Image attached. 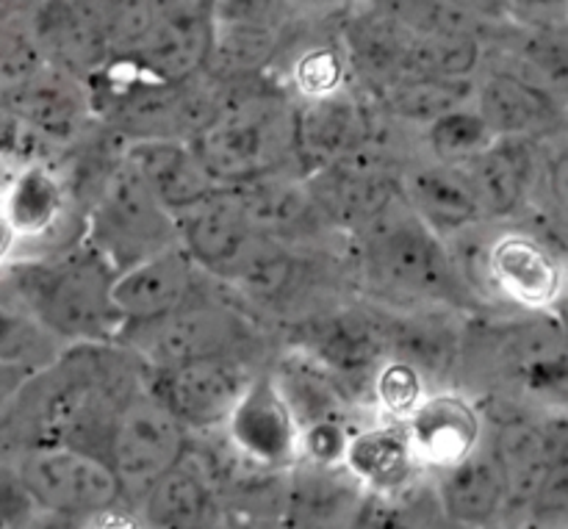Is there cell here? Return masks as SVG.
Returning a JSON list of instances; mask_svg holds the SVG:
<instances>
[{
  "instance_id": "obj_1",
  "label": "cell",
  "mask_w": 568,
  "mask_h": 529,
  "mask_svg": "<svg viewBox=\"0 0 568 529\" xmlns=\"http://www.w3.org/2000/svg\"><path fill=\"white\" fill-rule=\"evenodd\" d=\"M111 266L83 242L14 258L0 275V297L59 344H116L120 316L111 305Z\"/></svg>"
},
{
  "instance_id": "obj_2",
  "label": "cell",
  "mask_w": 568,
  "mask_h": 529,
  "mask_svg": "<svg viewBox=\"0 0 568 529\" xmlns=\"http://www.w3.org/2000/svg\"><path fill=\"white\" fill-rule=\"evenodd\" d=\"M361 277L394 308H464L471 297L453 250L403 200L353 233Z\"/></svg>"
},
{
  "instance_id": "obj_3",
  "label": "cell",
  "mask_w": 568,
  "mask_h": 529,
  "mask_svg": "<svg viewBox=\"0 0 568 529\" xmlns=\"http://www.w3.org/2000/svg\"><path fill=\"white\" fill-rule=\"evenodd\" d=\"M216 189H242L297 164V105L275 87L222 94L214 120L192 139Z\"/></svg>"
},
{
  "instance_id": "obj_4",
  "label": "cell",
  "mask_w": 568,
  "mask_h": 529,
  "mask_svg": "<svg viewBox=\"0 0 568 529\" xmlns=\"http://www.w3.org/2000/svg\"><path fill=\"white\" fill-rule=\"evenodd\" d=\"M81 242L116 275L161 250L175 247V216L116 159L98 181V192L83 216Z\"/></svg>"
},
{
  "instance_id": "obj_5",
  "label": "cell",
  "mask_w": 568,
  "mask_h": 529,
  "mask_svg": "<svg viewBox=\"0 0 568 529\" xmlns=\"http://www.w3.org/2000/svg\"><path fill=\"white\" fill-rule=\"evenodd\" d=\"M250 333L253 327L242 308L197 286L170 314L122 327L116 344L150 372L214 355H244Z\"/></svg>"
},
{
  "instance_id": "obj_6",
  "label": "cell",
  "mask_w": 568,
  "mask_h": 529,
  "mask_svg": "<svg viewBox=\"0 0 568 529\" xmlns=\"http://www.w3.org/2000/svg\"><path fill=\"white\" fill-rule=\"evenodd\" d=\"M11 469L39 513L78 525L111 513L125 497L103 458L67 444H31Z\"/></svg>"
},
{
  "instance_id": "obj_7",
  "label": "cell",
  "mask_w": 568,
  "mask_h": 529,
  "mask_svg": "<svg viewBox=\"0 0 568 529\" xmlns=\"http://www.w3.org/2000/svg\"><path fill=\"white\" fill-rule=\"evenodd\" d=\"M292 349L320 366L353 403L369 399V383L386 360L381 308H325L294 325Z\"/></svg>"
},
{
  "instance_id": "obj_8",
  "label": "cell",
  "mask_w": 568,
  "mask_h": 529,
  "mask_svg": "<svg viewBox=\"0 0 568 529\" xmlns=\"http://www.w3.org/2000/svg\"><path fill=\"white\" fill-rule=\"evenodd\" d=\"M477 272L488 294L530 314H549L564 297L566 272L552 236L508 225L480 250Z\"/></svg>"
},
{
  "instance_id": "obj_9",
  "label": "cell",
  "mask_w": 568,
  "mask_h": 529,
  "mask_svg": "<svg viewBox=\"0 0 568 529\" xmlns=\"http://www.w3.org/2000/svg\"><path fill=\"white\" fill-rule=\"evenodd\" d=\"M189 455V433L148 388H136L111 419L103 460L122 488H144Z\"/></svg>"
},
{
  "instance_id": "obj_10",
  "label": "cell",
  "mask_w": 568,
  "mask_h": 529,
  "mask_svg": "<svg viewBox=\"0 0 568 529\" xmlns=\"http://www.w3.org/2000/svg\"><path fill=\"white\" fill-rule=\"evenodd\" d=\"M144 388L186 433H211L225 427L255 372L244 355H214L166 369H144Z\"/></svg>"
},
{
  "instance_id": "obj_11",
  "label": "cell",
  "mask_w": 568,
  "mask_h": 529,
  "mask_svg": "<svg viewBox=\"0 0 568 529\" xmlns=\"http://www.w3.org/2000/svg\"><path fill=\"white\" fill-rule=\"evenodd\" d=\"M178 247L205 277L233 286L270 238L261 236L244 214L236 194L216 189L211 197L175 214Z\"/></svg>"
},
{
  "instance_id": "obj_12",
  "label": "cell",
  "mask_w": 568,
  "mask_h": 529,
  "mask_svg": "<svg viewBox=\"0 0 568 529\" xmlns=\"http://www.w3.org/2000/svg\"><path fill=\"white\" fill-rule=\"evenodd\" d=\"M209 53L211 20L205 0H164L153 26L120 59L144 81L186 83L203 75Z\"/></svg>"
},
{
  "instance_id": "obj_13",
  "label": "cell",
  "mask_w": 568,
  "mask_h": 529,
  "mask_svg": "<svg viewBox=\"0 0 568 529\" xmlns=\"http://www.w3.org/2000/svg\"><path fill=\"white\" fill-rule=\"evenodd\" d=\"M566 441L564 408H547L544 416L510 414L494 421L486 444L503 471L508 508L536 497L547 477L568 464Z\"/></svg>"
},
{
  "instance_id": "obj_14",
  "label": "cell",
  "mask_w": 568,
  "mask_h": 529,
  "mask_svg": "<svg viewBox=\"0 0 568 529\" xmlns=\"http://www.w3.org/2000/svg\"><path fill=\"white\" fill-rule=\"evenodd\" d=\"M397 175L369 147L303 177L325 225L353 236L399 197Z\"/></svg>"
},
{
  "instance_id": "obj_15",
  "label": "cell",
  "mask_w": 568,
  "mask_h": 529,
  "mask_svg": "<svg viewBox=\"0 0 568 529\" xmlns=\"http://www.w3.org/2000/svg\"><path fill=\"white\" fill-rule=\"evenodd\" d=\"M0 114L20 131L59 144L75 142L94 120L87 83L50 64H42L20 83L6 89L0 94Z\"/></svg>"
},
{
  "instance_id": "obj_16",
  "label": "cell",
  "mask_w": 568,
  "mask_h": 529,
  "mask_svg": "<svg viewBox=\"0 0 568 529\" xmlns=\"http://www.w3.org/2000/svg\"><path fill=\"white\" fill-rule=\"evenodd\" d=\"M231 447L261 471H288L300 460V430L272 372L255 375L225 421Z\"/></svg>"
},
{
  "instance_id": "obj_17",
  "label": "cell",
  "mask_w": 568,
  "mask_h": 529,
  "mask_svg": "<svg viewBox=\"0 0 568 529\" xmlns=\"http://www.w3.org/2000/svg\"><path fill=\"white\" fill-rule=\"evenodd\" d=\"M28 33L44 64L81 78L83 83L114 55L89 0H42L33 9Z\"/></svg>"
},
{
  "instance_id": "obj_18",
  "label": "cell",
  "mask_w": 568,
  "mask_h": 529,
  "mask_svg": "<svg viewBox=\"0 0 568 529\" xmlns=\"http://www.w3.org/2000/svg\"><path fill=\"white\" fill-rule=\"evenodd\" d=\"M375 116L369 105L349 89L297 105V164L300 175L336 164L372 147Z\"/></svg>"
},
{
  "instance_id": "obj_19",
  "label": "cell",
  "mask_w": 568,
  "mask_h": 529,
  "mask_svg": "<svg viewBox=\"0 0 568 529\" xmlns=\"http://www.w3.org/2000/svg\"><path fill=\"white\" fill-rule=\"evenodd\" d=\"M475 111L499 139L547 142L564 128V103L547 83L530 81L514 70H497L475 89Z\"/></svg>"
},
{
  "instance_id": "obj_20",
  "label": "cell",
  "mask_w": 568,
  "mask_h": 529,
  "mask_svg": "<svg viewBox=\"0 0 568 529\" xmlns=\"http://www.w3.org/2000/svg\"><path fill=\"white\" fill-rule=\"evenodd\" d=\"M386 358L425 377L447 383L464 355V330L444 308H381Z\"/></svg>"
},
{
  "instance_id": "obj_21",
  "label": "cell",
  "mask_w": 568,
  "mask_h": 529,
  "mask_svg": "<svg viewBox=\"0 0 568 529\" xmlns=\"http://www.w3.org/2000/svg\"><path fill=\"white\" fill-rule=\"evenodd\" d=\"M203 277V272L175 244L116 272L111 281V305L122 327L153 322L186 303Z\"/></svg>"
},
{
  "instance_id": "obj_22",
  "label": "cell",
  "mask_w": 568,
  "mask_h": 529,
  "mask_svg": "<svg viewBox=\"0 0 568 529\" xmlns=\"http://www.w3.org/2000/svg\"><path fill=\"white\" fill-rule=\"evenodd\" d=\"M541 159V142L530 139H494L488 147L458 164L469 183L483 220H510L532 197Z\"/></svg>"
},
{
  "instance_id": "obj_23",
  "label": "cell",
  "mask_w": 568,
  "mask_h": 529,
  "mask_svg": "<svg viewBox=\"0 0 568 529\" xmlns=\"http://www.w3.org/2000/svg\"><path fill=\"white\" fill-rule=\"evenodd\" d=\"M403 430L414 447L419 466L444 469L466 458L483 441L486 419L475 399L460 391L436 388L405 416Z\"/></svg>"
},
{
  "instance_id": "obj_24",
  "label": "cell",
  "mask_w": 568,
  "mask_h": 529,
  "mask_svg": "<svg viewBox=\"0 0 568 529\" xmlns=\"http://www.w3.org/2000/svg\"><path fill=\"white\" fill-rule=\"evenodd\" d=\"M72 200L75 194L61 172L42 161H31V164L20 166L6 183L3 197H0V214L14 231L17 242L37 238V242L53 244L50 250H64L78 244L64 236L72 214Z\"/></svg>"
},
{
  "instance_id": "obj_25",
  "label": "cell",
  "mask_w": 568,
  "mask_h": 529,
  "mask_svg": "<svg viewBox=\"0 0 568 529\" xmlns=\"http://www.w3.org/2000/svg\"><path fill=\"white\" fill-rule=\"evenodd\" d=\"M283 527L286 529H353L366 491L344 466L297 464L286 471Z\"/></svg>"
},
{
  "instance_id": "obj_26",
  "label": "cell",
  "mask_w": 568,
  "mask_h": 529,
  "mask_svg": "<svg viewBox=\"0 0 568 529\" xmlns=\"http://www.w3.org/2000/svg\"><path fill=\"white\" fill-rule=\"evenodd\" d=\"M227 192L236 194L255 231L283 247L300 250L322 233H331L300 172H281Z\"/></svg>"
},
{
  "instance_id": "obj_27",
  "label": "cell",
  "mask_w": 568,
  "mask_h": 529,
  "mask_svg": "<svg viewBox=\"0 0 568 529\" xmlns=\"http://www.w3.org/2000/svg\"><path fill=\"white\" fill-rule=\"evenodd\" d=\"M416 33L364 9L344 26L342 55L349 75L358 78L372 98H381L394 83L416 75Z\"/></svg>"
},
{
  "instance_id": "obj_28",
  "label": "cell",
  "mask_w": 568,
  "mask_h": 529,
  "mask_svg": "<svg viewBox=\"0 0 568 529\" xmlns=\"http://www.w3.org/2000/svg\"><path fill=\"white\" fill-rule=\"evenodd\" d=\"M436 502L444 519L469 529H491L508 510V488L486 441L466 458L438 469Z\"/></svg>"
},
{
  "instance_id": "obj_29",
  "label": "cell",
  "mask_w": 568,
  "mask_h": 529,
  "mask_svg": "<svg viewBox=\"0 0 568 529\" xmlns=\"http://www.w3.org/2000/svg\"><path fill=\"white\" fill-rule=\"evenodd\" d=\"M120 161L172 216L216 192L189 142H122Z\"/></svg>"
},
{
  "instance_id": "obj_30",
  "label": "cell",
  "mask_w": 568,
  "mask_h": 529,
  "mask_svg": "<svg viewBox=\"0 0 568 529\" xmlns=\"http://www.w3.org/2000/svg\"><path fill=\"white\" fill-rule=\"evenodd\" d=\"M397 186L399 200L436 236H464L466 231L483 222L475 194L458 166L438 164V161L408 166V170H399Z\"/></svg>"
},
{
  "instance_id": "obj_31",
  "label": "cell",
  "mask_w": 568,
  "mask_h": 529,
  "mask_svg": "<svg viewBox=\"0 0 568 529\" xmlns=\"http://www.w3.org/2000/svg\"><path fill=\"white\" fill-rule=\"evenodd\" d=\"M189 458V455H186ZM186 458L142 491L144 529H231L209 477Z\"/></svg>"
},
{
  "instance_id": "obj_32",
  "label": "cell",
  "mask_w": 568,
  "mask_h": 529,
  "mask_svg": "<svg viewBox=\"0 0 568 529\" xmlns=\"http://www.w3.org/2000/svg\"><path fill=\"white\" fill-rule=\"evenodd\" d=\"M342 466L366 494H397L414 486L419 477V460L399 421L355 430Z\"/></svg>"
},
{
  "instance_id": "obj_33",
  "label": "cell",
  "mask_w": 568,
  "mask_h": 529,
  "mask_svg": "<svg viewBox=\"0 0 568 529\" xmlns=\"http://www.w3.org/2000/svg\"><path fill=\"white\" fill-rule=\"evenodd\" d=\"M272 377H275L294 421H297V430L327 425V421L353 425V399L344 394V388L333 377H327L320 366H314L294 349L277 360Z\"/></svg>"
},
{
  "instance_id": "obj_34",
  "label": "cell",
  "mask_w": 568,
  "mask_h": 529,
  "mask_svg": "<svg viewBox=\"0 0 568 529\" xmlns=\"http://www.w3.org/2000/svg\"><path fill=\"white\" fill-rule=\"evenodd\" d=\"M471 94H475L471 78L416 75L394 83L392 89H386L375 100L392 116H399L405 122H419V125H430L438 116L469 105Z\"/></svg>"
},
{
  "instance_id": "obj_35",
  "label": "cell",
  "mask_w": 568,
  "mask_h": 529,
  "mask_svg": "<svg viewBox=\"0 0 568 529\" xmlns=\"http://www.w3.org/2000/svg\"><path fill=\"white\" fill-rule=\"evenodd\" d=\"M61 344L0 297V366L39 375L59 360Z\"/></svg>"
},
{
  "instance_id": "obj_36",
  "label": "cell",
  "mask_w": 568,
  "mask_h": 529,
  "mask_svg": "<svg viewBox=\"0 0 568 529\" xmlns=\"http://www.w3.org/2000/svg\"><path fill=\"white\" fill-rule=\"evenodd\" d=\"M427 128V144H430V153L438 164L458 166L464 161H469L471 155L480 153L483 147L494 142V133L488 131L486 122L480 120L475 109L464 105V109H455L449 114L433 120Z\"/></svg>"
},
{
  "instance_id": "obj_37",
  "label": "cell",
  "mask_w": 568,
  "mask_h": 529,
  "mask_svg": "<svg viewBox=\"0 0 568 529\" xmlns=\"http://www.w3.org/2000/svg\"><path fill=\"white\" fill-rule=\"evenodd\" d=\"M366 9L386 17L394 26L416 33V37H433V33L449 31H475V22L453 9L444 0H366Z\"/></svg>"
},
{
  "instance_id": "obj_38",
  "label": "cell",
  "mask_w": 568,
  "mask_h": 529,
  "mask_svg": "<svg viewBox=\"0 0 568 529\" xmlns=\"http://www.w3.org/2000/svg\"><path fill=\"white\" fill-rule=\"evenodd\" d=\"M427 383L419 372L386 358L369 383V403L381 408L388 421H403L425 399Z\"/></svg>"
},
{
  "instance_id": "obj_39",
  "label": "cell",
  "mask_w": 568,
  "mask_h": 529,
  "mask_svg": "<svg viewBox=\"0 0 568 529\" xmlns=\"http://www.w3.org/2000/svg\"><path fill=\"white\" fill-rule=\"evenodd\" d=\"M89 3L109 37L111 53L120 55L144 37L164 0H89Z\"/></svg>"
},
{
  "instance_id": "obj_40",
  "label": "cell",
  "mask_w": 568,
  "mask_h": 529,
  "mask_svg": "<svg viewBox=\"0 0 568 529\" xmlns=\"http://www.w3.org/2000/svg\"><path fill=\"white\" fill-rule=\"evenodd\" d=\"M349 70L338 48H311L294 61L292 87L303 100H320L347 89Z\"/></svg>"
},
{
  "instance_id": "obj_41",
  "label": "cell",
  "mask_w": 568,
  "mask_h": 529,
  "mask_svg": "<svg viewBox=\"0 0 568 529\" xmlns=\"http://www.w3.org/2000/svg\"><path fill=\"white\" fill-rule=\"evenodd\" d=\"M42 64L44 61L28 33V26H17L0 17V94L37 72Z\"/></svg>"
},
{
  "instance_id": "obj_42",
  "label": "cell",
  "mask_w": 568,
  "mask_h": 529,
  "mask_svg": "<svg viewBox=\"0 0 568 529\" xmlns=\"http://www.w3.org/2000/svg\"><path fill=\"white\" fill-rule=\"evenodd\" d=\"M281 0H205L211 26H272Z\"/></svg>"
},
{
  "instance_id": "obj_43",
  "label": "cell",
  "mask_w": 568,
  "mask_h": 529,
  "mask_svg": "<svg viewBox=\"0 0 568 529\" xmlns=\"http://www.w3.org/2000/svg\"><path fill=\"white\" fill-rule=\"evenodd\" d=\"M39 516L14 469H0V529H28Z\"/></svg>"
},
{
  "instance_id": "obj_44",
  "label": "cell",
  "mask_w": 568,
  "mask_h": 529,
  "mask_svg": "<svg viewBox=\"0 0 568 529\" xmlns=\"http://www.w3.org/2000/svg\"><path fill=\"white\" fill-rule=\"evenodd\" d=\"M469 22H505L516 14V0H444Z\"/></svg>"
},
{
  "instance_id": "obj_45",
  "label": "cell",
  "mask_w": 568,
  "mask_h": 529,
  "mask_svg": "<svg viewBox=\"0 0 568 529\" xmlns=\"http://www.w3.org/2000/svg\"><path fill=\"white\" fill-rule=\"evenodd\" d=\"M17 244L20 242H17L14 231H11L9 222H6L3 214H0V275H3L6 266L17 258Z\"/></svg>"
},
{
  "instance_id": "obj_46",
  "label": "cell",
  "mask_w": 568,
  "mask_h": 529,
  "mask_svg": "<svg viewBox=\"0 0 568 529\" xmlns=\"http://www.w3.org/2000/svg\"><path fill=\"white\" fill-rule=\"evenodd\" d=\"M92 529H144V527H142V521L133 519V516H122V513H116V510H111V513L94 519Z\"/></svg>"
},
{
  "instance_id": "obj_47",
  "label": "cell",
  "mask_w": 568,
  "mask_h": 529,
  "mask_svg": "<svg viewBox=\"0 0 568 529\" xmlns=\"http://www.w3.org/2000/svg\"><path fill=\"white\" fill-rule=\"evenodd\" d=\"M78 527H81V525H78V521L55 519V516H44V513H42L28 529H78Z\"/></svg>"
},
{
  "instance_id": "obj_48",
  "label": "cell",
  "mask_w": 568,
  "mask_h": 529,
  "mask_svg": "<svg viewBox=\"0 0 568 529\" xmlns=\"http://www.w3.org/2000/svg\"><path fill=\"white\" fill-rule=\"evenodd\" d=\"M566 0H516V9L519 6H527V9H538V11H555L564 9Z\"/></svg>"
},
{
  "instance_id": "obj_49",
  "label": "cell",
  "mask_w": 568,
  "mask_h": 529,
  "mask_svg": "<svg viewBox=\"0 0 568 529\" xmlns=\"http://www.w3.org/2000/svg\"><path fill=\"white\" fill-rule=\"evenodd\" d=\"M419 529H469V527H460V525H455V521L444 519V516H436V519H430L427 525H422Z\"/></svg>"
},
{
  "instance_id": "obj_50",
  "label": "cell",
  "mask_w": 568,
  "mask_h": 529,
  "mask_svg": "<svg viewBox=\"0 0 568 529\" xmlns=\"http://www.w3.org/2000/svg\"><path fill=\"white\" fill-rule=\"evenodd\" d=\"M11 125H14V122H11V120H6V116L0 114V153H3V142H6V136H3V133L9 131Z\"/></svg>"
},
{
  "instance_id": "obj_51",
  "label": "cell",
  "mask_w": 568,
  "mask_h": 529,
  "mask_svg": "<svg viewBox=\"0 0 568 529\" xmlns=\"http://www.w3.org/2000/svg\"><path fill=\"white\" fill-rule=\"evenodd\" d=\"M300 3H305V6H333V3H338V0H300Z\"/></svg>"
},
{
  "instance_id": "obj_52",
  "label": "cell",
  "mask_w": 568,
  "mask_h": 529,
  "mask_svg": "<svg viewBox=\"0 0 568 529\" xmlns=\"http://www.w3.org/2000/svg\"><path fill=\"white\" fill-rule=\"evenodd\" d=\"M0 6H6V0H0Z\"/></svg>"
},
{
  "instance_id": "obj_53",
  "label": "cell",
  "mask_w": 568,
  "mask_h": 529,
  "mask_svg": "<svg viewBox=\"0 0 568 529\" xmlns=\"http://www.w3.org/2000/svg\"><path fill=\"white\" fill-rule=\"evenodd\" d=\"M253 529H255V527H253Z\"/></svg>"
}]
</instances>
